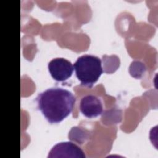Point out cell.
Masks as SVG:
<instances>
[{
    "mask_svg": "<svg viewBox=\"0 0 158 158\" xmlns=\"http://www.w3.org/2000/svg\"><path fill=\"white\" fill-rule=\"evenodd\" d=\"M81 112L88 118H94L101 115L103 111V107L99 98L94 95L83 96L80 102Z\"/></svg>",
    "mask_w": 158,
    "mask_h": 158,
    "instance_id": "5b68a950",
    "label": "cell"
},
{
    "mask_svg": "<svg viewBox=\"0 0 158 158\" xmlns=\"http://www.w3.org/2000/svg\"><path fill=\"white\" fill-rule=\"evenodd\" d=\"M36 101L46 120L51 123H57L72 112L76 99L66 89L51 88L39 93Z\"/></svg>",
    "mask_w": 158,
    "mask_h": 158,
    "instance_id": "6da1fadb",
    "label": "cell"
},
{
    "mask_svg": "<svg viewBox=\"0 0 158 158\" xmlns=\"http://www.w3.org/2000/svg\"><path fill=\"white\" fill-rule=\"evenodd\" d=\"M83 151L77 144L69 141L60 142L54 145L48 157H81L85 158Z\"/></svg>",
    "mask_w": 158,
    "mask_h": 158,
    "instance_id": "277c9868",
    "label": "cell"
},
{
    "mask_svg": "<svg viewBox=\"0 0 158 158\" xmlns=\"http://www.w3.org/2000/svg\"><path fill=\"white\" fill-rule=\"evenodd\" d=\"M73 68L81 84L89 88L93 86L103 72L101 59L90 54H85L78 57Z\"/></svg>",
    "mask_w": 158,
    "mask_h": 158,
    "instance_id": "7a4b0ae2",
    "label": "cell"
},
{
    "mask_svg": "<svg viewBox=\"0 0 158 158\" xmlns=\"http://www.w3.org/2000/svg\"><path fill=\"white\" fill-rule=\"evenodd\" d=\"M48 67L51 77L58 81H63L70 78L74 69L71 62L63 57L52 59Z\"/></svg>",
    "mask_w": 158,
    "mask_h": 158,
    "instance_id": "3957f363",
    "label": "cell"
}]
</instances>
